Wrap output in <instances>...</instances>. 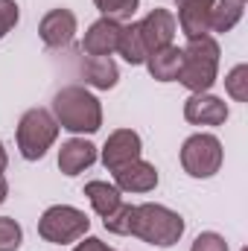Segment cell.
Segmentation results:
<instances>
[{"mask_svg":"<svg viewBox=\"0 0 248 251\" xmlns=\"http://www.w3.org/2000/svg\"><path fill=\"white\" fill-rule=\"evenodd\" d=\"M53 114H56V123L73 134H94L102 126L99 100L82 85H67L53 97Z\"/></svg>","mask_w":248,"mask_h":251,"instance_id":"1","label":"cell"},{"mask_svg":"<svg viewBox=\"0 0 248 251\" xmlns=\"http://www.w3.org/2000/svg\"><path fill=\"white\" fill-rule=\"evenodd\" d=\"M131 237L149 243V246H158V249H170L181 240L184 234V219L164 207V204H134L131 207V228H128Z\"/></svg>","mask_w":248,"mask_h":251,"instance_id":"2","label":"cell"},{"mask_svg":"<svg viewBox=\"0 0 248 251\" xmlns=\"http://www.w3.org/2000/svg\"><path fill=\"white\" fill-rule=\"evenodd\" d=\"M181 53L184 62H181L178 82L193 94H207L219 73V44L210 35H201V38H190Z\"/></svg>","mask_w":248,"mask_h":251,"instance_id":"3","label":"cell"},{"mask_svg":"<svg viewBox=\"0 0 248 251\" xmlns=\"http://www.w3.org/2000/svg\"><path fill=\"white\" fill-rule=\"evenodd\" d=\"M59 137V123L47 108H29L18 123V149L26 161H38Z\"/></svg>","mask_w":248,"mask_h":251,"instance_id":"4","label":"cell"},{"mask_svg":"<svg viewBox=\"0 0 248 251\" xmlns=\"http://www.w3.org/2000/svg\"><path fill=\"white\" fill-rule=\"evenodd\" d=\"M88 228H91V219L79 207H70V204H53L38 219L41 240H47L53 246H67V243L82 240L88 234Z\"/></svg>","mask_w":248,"mask_h":251,"instance_id":"5","label":"cell"},{"mask_svg":"<svg viewBox=\"0 0 248 251\" xmlns=\"http://www.w3.org/2000/svg\"><path fill=\"white\" fill-rule=\"evenodd\" d=\"M181 167L193 178H210L222 167V143L213 134H193L181 146Z\"/></svg>","mask_w":248,"mask_h":251,"instance_id":"6","label":"cell"},{"mask_svg":"<svg viewBox=\"0 0 248 251\" xmlns=\"http://www.w3.org/2000/svg\"><path fill=\"white\" fill-rule=\"evenodd\" d=\"M175 29H178V24H175V15H173L170 9H152V12L137 24V32H140L143 47H146V56H152V53L170 47L173 38H175Z\"/></svg>","mask_w":248,"mask_h":251,"instance_id":"7","label":"cell"},{"mask_svg":"<svg viewBox=\"0 0 248 251\" xmlns=\"http://www.w3.org/2000/svg\"><path fill=\"white\" fill-rule=\"evenodd\" d=\"M140 158V134L137 131H131V128H117L108 140H105V146H102V164L114 173L117 167H123V164H131V161H137Z\"/></svg>","mask_w":248,"mask_h":251,"instance_id":"8","label":"cell"},{"mask_svg":"<svg viewBox=\"0 0 248 251\" xmlns=\"http://www.w3.org/2000/svg\"><path fill=\"white\" fill-rule=\"evenodd\" d=\"M120 32H123V24L114 21V18H99L88 26L85 32V41H82V50L88 56H111L117 50V41H120Z\"/></svg>","mask_w":248,"mask_h":251,"instance_id":"9","label":"cell"},{"mask_svg":"<svg viewBox=\"0 0 248 251\" xmlns=\"http://www.w3.org/2000/svg\"><path fill=\"white\" fill-rule=\"evenodd\" d=\"M38 35L47 47H67L76 35V15L70 9H50L38 24Z\"/></svg>","mask_w":248,"mask_h":251,"instance_id":"10","label":"cell"},{"mask_svg":"<svg viewBox=\"0 0 248 251\" xmlns=\"http://www.w3.org/2000/svg\"><path fill=\"white\" fill-rule=\"evenodd\" d=\"M184 117L193 126H222L228 120V105L213 94H193L184 102Z\"/></svg>","mask_w":248,"mask_h":251,"instance_id":"11","label":"cell"},{"mask_svg":"<svg viewBox=\"0 0 248 251\" xmlns=\"http://www.w3.org/2000/svg\"><path fill=\"white\" fill-rule=\"evenodd\" d=\"M114 181H117L114 187L125 190V193H149L158 187V170H155V164L137 158V161L114 170Z\"/></svg>","mask_w":248,"mask_h":251,"instance_id":"12","label":"cell"},{"mask_svg":"<svg viewBox=\"0 0 248 251\" xmlns=\"http://www.w3.org/2000/svg\"><path fill=\"white\" fill-rule=\"evenodd\" d=\"M216 0H178V26L187 38L210 35V12Z\"/></svg>","mask_w":248,"mask_h":251,"instance_id":"13","label":"cell"},{"mask_svg":"<svg viewBox=\"0 0 248 251\" xmlns=\"http://www.w3.org/2000/svg\"><path fill=\"white\" fill-rule=\"evenodd\" d=\"M97 161V146L82 137H70L59 149V170L64 176H79Z\"/></svg>","mask_w":248,"mask_h":251,"instance_id":"14","label":"cell"},{"mask_svg":"<svg viewBox=\"0 0 248 251\" xmlns=\"http://www.w3.org/2000/svg\"><path fill=\"white\" fill-rule=\"evenodd\" d=\"M181 62H184V53L175 44H170V47L146 56V67H149L152 79H158V82H175L178 73H181Z\"/></svg>","mask_w":248,"mask_h":251,"instance_id":"15","label":"cell"},{"mask_svg":"<svg viewBox=\"0 0 248 251\" xmlns=\"http://www.w3.org/2000/svg\"><path fill=\"white\" fill-rule=\"evenodd\" d=\"M82 73H85V82L91 88H99V91L114 88L117 79H120V70L111 62V56H88L85 64H82Z\"/></svg>","mask_w":248,"mask_h":251,"instance_id":"16","label":"cell"},{"mask_svg":"<svg viewBox=\"0 0 248 251\" xmlns=\"http://www.w3.org/2000/svg\"><path fill=\"white\" fill-rule=\"evenodd\" d=\"M85 196L91 199V204H94V210L99 216H108L111 210H117L123 204L120 190L114 187V184H108V181H88L85 184Z\"/></svg>","mask_w":248,"mask_h":251,"instance_id":"17","label":"cell"},{"mask_svg":"<svg viewBox=\"0 0 248 251\" xmlns=\"http://www.w3.org/2000/svg\"><path fill=\"white\" fill-rule=\"evenodd\" d=\"M246 3L243 0H216L210 12V32H228L240 24Z\"/></svg>","mask_w":248,"mask_h":251,"instance_id":"18","label":"cell"},{"mask_svg":"<svg viewBox=\"0 0 248 251\" xmlns=\"http://www.w3.org/2000/svg\"><path fill=\"white\" fill-rule=\"evenodd\" d=\"M117 53H120L128 64H143V62H146V47H143V41H140L137 24L123 26L120 41H117Z\"/></svg>","mask_w":248,"mask_h":251,"instance_id":"19","label":"cell"},{"mask_svg":"<svg viewBox=\"0 0 248 251\" xmlns=\"http://www.w3.org/2000/svg\"><path fill=\"white\" fill-rule=\"evenodd\" d=\"M225 91H228L237 102H246L248 100V64H237V67L225 76Z\"/></svg>","mask_w":248,"mask_h":251,"instance_id":"20","label":"cell"},{"mask_svg":"<svg viewBox=\"0 0 248 251\" xmlns=\"http://www.w3.org/2000/svg\"><path fill=\"white\" fill-rule=\"evenodd\" d=\"M24 243V231L12 216H0V251H18Z\"/></svg>","mask_w":248,"mask_h":251,"instance_id":"21","label":"cell"},{"mask_svg":"<svg viewBox=\"0 0 248 251\" xmlns=\"http://www.w3.org/2000/svg\"><path fill=\"white\" fill-rule=\"evenodd\" d=\"M97 9L105 15V18H114V21H123V18H131L137 12V3L140 0H94Z\"/></svg>","mask_w":248,"mask_h":251,"instance_id":"22","label":"cell"},{"mask_svg":"<svg viewBox=\"0 0 248 251\" xmlns=\"http://www.w3.org/2000/svg\"><path fill=\"white\" fill-rule=\"evenodd\" d=\"M131 207L134 204H120L117 210H111L108 216H102V225L111 234H128V228H131Z\"/></svg>","mask_w":248,"mask_h":251,"instance_id":"23","label":"cell"},{"mask_svg":"<svg viewBox=\"0 0 248 251\" xmlns=\"http://www.w3.org/2000/svg\"><path fill=\"white\" fill-rule=\"evenodd\" d=\"M190 251H228V243H225V237H219L213 231H204V234L196 237Z\"/></svg>","mask_w":248,"mask_h":251,"instance_id":"24","label":"cell"},{"mask_svg":"<svg viewBox=\"0 0 248 251\" xmlns=\"http://www.w3.org/2000/svg\"><path fill=\"white\" fill-rule=\"evenodd\" d=\"M18 18H21L18 3H15V0H0V38L18 24Z\"/></svg>","mask_w":248,"mask_h":251,"instance_id":"25","label":"cell"},{"mask_svg":"<svg viewBox=\"0 0 248 251\" xmlns=\"http://www.w3.org/2000/svg\"><path fill=\"white\" fill-rule=\"evenodd\" d=\"M73 251H114V249H108V246H105L102 240H97V237H88L85 243H79Z\"/></svg>","mask_w":248,"mask_h":251,"instance_id":"26","label":"cell"},{"mask_svg":"<svg viewBox=\"0 0 248 251\" xmlns=\"http://www.w3.org/2000/svg\"><path fill=\"white\" fill-rule=\"evenodd\" d=\"M6 193H9V184H6V178L0 176V204L6 201Z\"/></svg>","mask_w":248,"mask_h":251,"instance_id":"27","label":"cell"},{"mask_svg":"<svg viewBox=\"0 0 248 251\" xmlns=\"http://www.w3.org/2000/svg\"><path fill=\"white\" fill-rule=\"evenodd\" d=\"M6 164H9V158H6V149H3V143H0V176H3V170H6Z\"/></svg>","mask_w":248,"mask_h":251,"instance_id":"28","label":"cell"},{"mask_svg":"<svg viewBox=\"0 0 248 251\" xmlns=\"http://www.w3.org/2000/svg\"><path fill=\"white\" fill-rule=\"evenodd\" d=\"M243 3H246V0H243Z\"/></svg>","mask_w":248,"mask_h":251,"instance_id":"29","label":"cell"}]
</instances>
